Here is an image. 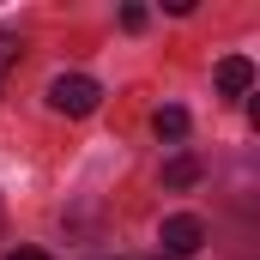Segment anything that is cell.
Wrapping results in <instances>:
<instances>
[{
	"instance_id": "obj_7",
	"label": "cell",
	"mask_w": 260,
	"mask_h": 260,
	"mask_svg": "<svg viewBox=\"0 0 260 260\" xmlns=\"http://www.w3.org/2000/svg\"><path fill=\"white\" fill-rule=\"evenodd\" d=\"M121 24L127 30H145V6H121Z\"/></svg>"
},
{
	"instance_id": "obj_1",
	"label": "cell",
	"mask_w": 260,
	"mask_h": 260,
	"mask_svg": "<svg viewBox=\"0 0 260 260\" xmlns=\"http://www.w3.org/2000/svg\"><path fill=\"white\" fill-rule=\"evenodd\" d=\"M103 103V91H97V79H85V73H61L55 85H49V109H61V115H91Z\"/></svg>"
},
{
	"instance_id": "obj_4",
	"label": "cell",
	"mask_w": 260,
	"mask_h": 260,
	"mask_svg": "<svg viewBox=\"0 0 260 260\" xmlns=\"http://www.w3.org/2000/svg\"><path fill=\"white\" fill-rule=\"evenodd\" d=\"M194 182H200V164H194V157H188V151L164 164V188H194Z\"/></svg>"
},
{
	"instance_id": "obj_5",
	"label": "cell",
	"mask_w": 260,
	"mask_h": 260,
	"mask_svg": "<svg viewBox=\"0 0 260 260\" xmlns=\"http://www.w3.org/2000/svg\"><path fill=\"white\" fill-rule=\"evenodd\" d=\"M151 127H157V139H182V133H188V109H176V103H164V109L151 115Z\"/></svg>"
},
{
	"instance_id": "obj_2",
	"label": "cell",
	"mask_w": 260,
	"mask_h": 260,
	"mask_svg": "<svg viewBox=\"0 0 260 260\" xmlns=\"http://www.w3.org/2000/svg\"><path fill=\"white\" fill-rule=\"evenodd\" d=\"M164 254L170 260H188V254H200V242H206V230H200V218H188V212H176V218H164Z\"/></svg>"
},
{
	"instance_id": "obj_3",
	"label": "cell",
	"mask_w": 260,
	"mask_h": 260,
	"mask_svg": "<svg viewBox=\"0 0 260 260\" xmlns=\"http://www.w3.org/2000/svg\"><path fill=\"white\" fill-rule=\"evenodd\" d=\"M248 85H254V61H248V55H230V61H218V91H224V97H242Z\"/></svg>"
},
{
	"instance_id": "obj_8",
	"label": "cell",
	"mask_w": 260,
	"mask_h": 260,
	"mask_svg": "<svg viewBox=\"0 0 260 260\" xmlns=\"http://www.w3.org/2000/svg\"><path fill=\"white\" fill-rule=\"evenodd\" d=\"M12 260H49V254H43V248H18Z\"/></svg>"
},
{
	"instance_id": "obj_6",
	"label": "cell",
	"mask_w": 260,
	"mask_h": 260,
	"mask_svg": "<svg viewBox=\"0 0 260 260\" xmlns=\"http://www.w3.org/2000/svg\"><path fill=\"white\" fill-rule=\"evenodd\" d=\"M18 49H24V43H18L12 30H0V79H6L12 67H18Z\"/></svg>"
}]
</instances>
